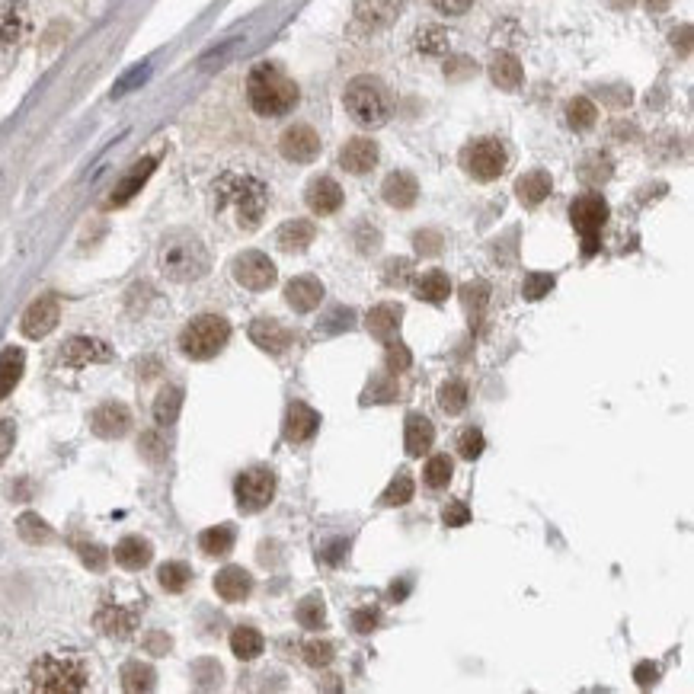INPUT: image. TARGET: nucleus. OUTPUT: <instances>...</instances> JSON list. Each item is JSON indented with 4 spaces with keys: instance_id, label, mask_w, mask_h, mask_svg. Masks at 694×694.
<instances>
[{
    "instance_id": "0eeeda50",
    "label": "nucleus",
    "mask_w": 694,
    "mask_h": 694,
    "mask_svg": "<svg viewBox=\"0 0 694 694\" xmlns=\"http://www.w3.org/2000/svg\"><path fill=\"white\" fill-rule=\"evenodd\" d=\"M570 221H573L576 234L583 237V253L592 256L599 250L602 228L608 224V202L602 196H595V192H586V196H579L570 205Z\"/></svg>"
},
{
    "instance_id": "680f3d73",
    "label": "nucleus",
    "mask_w": 694,
    "mask_h": 694,
    "mask_svg": "<svg viewBox=\"0 0 694 694\" xmlns=\"http://www.w3.org/2000/svg\"><path fill=\"white\" fill-rule=\"evenodd\" d=\"M397 394V387L394 384H387L384 378H375L368 387V400H391Z\"/></svg>"
},
{
    "instance_id": "7c9ffc66",
    "label": "nucleus",
    "mask_w": 694,
    "mask_h": 694,
    "mask_svg": "<svg viewBox=\"0 0 694 694\" xmlns=\"http://www.w3.org/2000/svg\"><path fill=\"white\" fill-rule=\"evenodd\" d=\"M490 77H493V84L499 90H519L522 87V80H525V71H522V64L515 55H496L490 61Z\"/></svg>"
},
{
    "instance_id": "b1692460",
    "label": "nucleus",
    "mask_w": 694,
    "mask_h": 694,
    "mask_svg": "<svg viewBox=\"0 0 694 694\" xmlns=\"http://www.w3.org/2000/svg\"><path fill=\"white\" fill-rule=\"evenodd\" d=\"M253 589V579L244 567H224L215 576V592L221 595L224 602H244Z\"/></svg>"
},
{
    "instance_id": "cd10ccee",
    "label": "nucleus",
    "mask_w": 694,
    "mask_h": 694,
    "mask_svg": "<svg viewBox=\"0 0 694 694\" xmlns=\"http://www.w3.org/2000/svg\"><path fill=\"white\" fill-rule=\"evenodd\" d=\"M551 186H554L551 176H547L544 170H531V173L519 176V183H515V196H519L522 205L535 208L551 196Z\"/></svg>"
},
{
    "instance_id": "37998d69",
    "label": "nucleus",
    "mask_w": 694,
    "mask_h": 694,
    "mask_svg": "<svg viewBox=\"0 0 694 694\" xmlns=\"http://www.w3.org/2000/svg\"><path fill=\"white\" fill-rule=\"evenodd\" d=\"M16 528H20V538L29 541V544H48V541H52V528H48L39 515H32V512L20 515Z\"/></svg>"
},
{
    "instance_id": "bb28decb",
    "label": "nucleus",
    "mask_w": 694,
    "mask_h": 694,
    "mask_svg": "<svg viewBox=\"0 0 694 694\" xmlns=\"http://www.w3.org/2000/svg\"><path fill=\"white\" fill-rule=\"evenodd\" d=\"M314 237H317V228L311 221H304V218H295V221H288L279 228L276 234V244L288 253H301V250H308L314 244Z\"/></svg>"
},
{
    "instance_id": "f3484780",
    "label": "nucleus",
    "mask_w": 694,
    "mask_h": 694,
    "mask_svg": "<svg viewBox=\"0 0 694 694\" xmlns=\"http://www.w3.org/2000/svg\"><path fill=\"white\" fill-rule=\"evenodd\" d=\"M250 340L260 346L263 352L279 355V352H285L288 346H292L295 333L288 327H282L276 317H260V320H253V324H250Z\"/></svg>"
},
{
    "instance_id": "c03bdc74",
    "label": "nucleus",
    "mask_w": 694,
    "mask_h": 694,
    "mask_svg": "<svg viewBox=\"0 0 694 694\" xmlns=\"http://www.w3.org/2000/svg\"><path fill=\"white\" fill-rule=\"evenodd\" d=\"M410 499H413V477L400 471V474L391 480V487L384 490L381 503H384V506H403V503H410Z\"/></svg>"
},
{
    "instance_id": "f8f14e48",
    "label": "nucleus",
    "mask_w": 694,
    "mask_h": 694,
    "mask_svg": "<svg viewBox=\"0 0 694 694\" xmlns=\"http://www.w3.org/2000/svg\"><path fill=\"white\" fill-rule=\"evenodd\" d=\"M407 7V0H355V26L378 32L387 29Z\"/></svg>"
},
{
    "instance_id": "9b49d317",
    "label": "nucleus",
    "mask_w": 694,
    "mask_h": 694,
    "mask_svg": "<svg viewBox=\"0 0 694 694\" xmlns=\"http://www.w3.org/2000/svg\"><path fill=\"white\" fill-rule=\"evenodd\" d=\"M58 317H61L58 298L55 295H42L39 301L29 304V311L23 314L20 330H23V336H29V340H45V336L58 327Z\"/></svg>"
},
{
    "instance_id": "4c0bfd02",
    "label": "nucleus",
    "mask_w": 694,
    "mask_h": 694,
    "mask_svg": "<svg viewBox=\"0 0 694 694\" xmlns=\"http://www.w3.org/2000/svg\"><path fill=\"white\" fill-rule=\"evenodd\" d=\"M439 407H442L448 416L464 413V407H467V384L458 381V378L445 381V384L439 387Z\"/></svg>"
},
{
    "instance_id": "a878e982",
    "label": "nucleus",
    "mask_w": 694,
    "mask_h": 694,
    "mask_svg": "<svg viewBox=\"0 0 694 694\" xmlns=\"http://www.w3.org/2000/svg\"><path fill=\"white\" fill-rule=\"evenodd\" d=\"M435 442V429L423 413H410L407 416V432H403V445H407V455L419 458L426 455Z\"/></svg>"
},
{
    "instance_id": "4be33fe9",
    "label": "nucleus",
    "mask_w": 694,
    "mask_h": 694,
    "mask_svg": "<svg viewBox=\"0 0 694 694\" xmlns=\"http://www.w3.org/2000/svg\"><path fill=\"white\" fill-rule=\"evenodd\" d=\"M308 205H311V212L317 215H333L336 208L343 205V189L336 180H330V176H317V180H311L308 186Z\"/></svg>"
},
{
    "instance_id": "a19ab883",
    "label": "nucleus",
    "mask_w": 694,
    "mask_h": 694,
    "mask_svg": "<svg viewBox=\"0 0 694 694\" xmlns=\"http://www.w3.org/2000/svg\"><path fill=\"white\" fill-rule=\"evenodd\" d=\"M157 579H160V586H164L167 592H183L189 586V579H192V570L180 560H170V563H164V567L157 570Z\"/></svg>"
},
{
    "instance_id": "1a4fd4ad",
    "label": "nucleus",
    "mask_w": 694,
    "mask_h": 694,
    "mask_svg": "<svg viewBox=\"0 0 694 694\" xmlns=\"http://www.w3.org/2000/svg\"><path fill=\"white\" fill-rule=\"evenodd\" d=\"M234 496H237L240 512H260V509H266L272 503V496H276V474L263 471V467L240 474L237 483H234Z\"/></svg>"
},
{
    "instance_id": "c85d7f7f",
    "label": "nucleus",
    "mask_w": 694,
    "mask_h": 694,
    "mask_svg": "<svg viewBox=\"0 0 694 694\" xmlns=\"http://www.w3.org/2000/svg\"><path fill=\"white\" fill-rule=\"evenodd\" d=\"M23 368H26V355L20 346H7L0 352V400L13 394V387L23 378Z\"/></svg>"
},
{
    "instance_id": "9d476101",
    "label": "nucleus",
    "mask_w": 694,
    "mask_h": 694,
    "mask_svg": "<svg viewBox=\"0 0 694 694\" xmlns=\"http://www.w3.org/2000/svg\"><path fill=\"white\" fill-rule=\"evenodd\" d=\"M234 279L237 285L250 288V292H266L276 282V263L260 250H247L234 260Z\"/></svg>"
},
{
    "instance_id": "de8ad7c7",
    "label": "nucleus",
    "mask_w": 694,
    "mask_h": 694,
    "mask_svg": "<svg viewBox=\"0 0 694 694\" xmlns=\"http://www.w3.org/2000/svg\"><path fill=\"white\" fill-rule=\"evenodd\" d=\"M551 288H554V276H547V272H528L522 295H525V301H538L544 295H551Z\"/></svg>"
},
{
    "instance_id": "0e129e2a",
    "label": "nucleus",
    "mask_w": 694,
    "mask_h": 694,
    "mask_svg": "<svg viewBox=\"0 0 694 694\" xmlns=\"http://www.w3.org/2000/svg\"><path fill=\"white\" fill-rule=\"evenodd\" d=\"M346 551H349V544L346 541H333L327 551H324V560L327 563H340L343 557H346Z\"/></svg>"
},
{
    "instance_id": "412c9836",
    "label": "nucleus",
    "mask_w": 694,
    "mask_h": 694,
    "mask_svg": "<svg viewBox=\"0 0 694 694\" xmlns=\"http://www.w3.org/2000/svg\"><path fill=\"white\" fill-rule=\"evenodd\" d=\"M320 426V416L308 407V403H292L285 413V439L288 442H308Z\"/></svg>"
},
{
    "instance_id": "f03ea898",
    "label": "nucleus",
    "mask_w": 694,
    "mask_h": 694,
    "mask_svg": "<svg viewBox=\"0 0 694 694\" xmlns=\"http://www.w3.org/2000/svg\"><path fill=\"white\" fill-rule=\"evenodd\" d=\"M247 100L253 112H260L266 119L288 116L298 106V84L288 77L279 64H256L247 77Z\"/></svg>"
},
{
    "instance_id": "8fccbe9b",
    "label": "nucleus",
    "mask_w": 694,
    "mask_h": 694,
    "mask_svg": "<svg viewBox=\"0 0 694 694\" xmlns=\"http://www.w3.org/2000/svg\"><path fill=\"white\" fill-rule=\"evenodd\" d=\"M384 365H387V371H391V375H397V371H407L410 365H413V355H410V349L403 346V343H387V352H384Z\"/></svg>"
},
{
    "instance_id": "ddd939ff",
    "label": "nucleus",
    "mask_w": 694,
    "mask_h": 694,
    "mask_svg": "<svg viewBox=\"0 0 694 694\" xmlns=\"http://www.w3.org/2000/svg\"><path fill=\"white\" fill-rule=\"evenodd\" d=\"M279 151L285 160H292V164H311L320 154V138L311 125H292V128H285Z\"/></svg>"
},
{
    "instance_id": "bf43d9fd",
    "label": "nucleus",
    "mask_w": 694,
    "mask_h": 694,
    "mask_svg": "<svg viewBox=\"0 0 694 694\" xmlns=\"http://www.w3.org/2000/svg\"><path fill=\"white\" fill-rule=\"evenodd\" d=\"M435 4V10L439 13H448V16H461V13H467L471 10V4L474 0H432Z\"/></svg>"
},
{
    "instance_id": "dca6fc26",
    "label": "nucleus",
    "mask_w": 694,
    "mask_h": 694,
    "mask_svg": "<svg viewBox=\"0 0 694 694\" xmlns=\"http://www.w3.org/2000/svg\"><path fill=\"white\" fill-rule=\"evenodd\" d=\"M90 426L100 439H122L132 426V413H128L125 403H103V407L93 410Z\"/></svg>"
},
{
    "instance_id": "58836bf2",
    "label": "nucleus",
    "mask_w": 694,
    "mask_h": 694,
    "mask_svg": "<svg viewBox=\"0 0 694 694\" xmlns=\"http://www.w3.org/2000/svg\"><path fill=\"white\" fill-rule=\"evenodd\" d=\"M595 119H599V109H595L592 100H586V96H576V100H570V106H567L570 128H576V132H589V128L595 125Z\"/></svg>"
},
{
    "instance_id": "4d7b16f0",
    "label": "nucleus",
    "mask_w": 694,
    "mask_h": 694,
    "mask_svg": "<svg viewBox=\"0 0 694 694\" xmlns=\"http://www.w3.org/2000/svg\"><path fill=\"white\" fill-rule=\"evenodd\" d=\"M13 442H16V426H13V419H0V464L7 461Z\"/></svg>"
},
{
    "instance_id": "ea45409f",
    "label": "nucleus",
    "mask_w": 694,
    "mask_h": 694,
    "mask_svg": "<svg viewBox=\"0 0 694 694\" xmlns=\"http://www.w3.org/2000/svg\"><path fill=\"white\" fill-rule=\"evenodd\" d=\"M154 669L144 663H125L122 666V688L125 691H151L154 688Z\"/></svg>"
},
{
    "instance_id": "473e14b6",
    "label": "nucleus",
    "mask_w": 694,
    "mask_h": 694,
    "mask_svg": "<svg viewBox=\"0 0 694 694\" xmlns=\"http://www.w3.org/2000/svg\"><path fill=\"white\" fill-rule=\"evenodd\" d=\"M451 295V282L442 269H429L416 279V298L429 304H442Z\"/></svg>"
},
{
    "instance_id": "6e6552de",
    "label": "nucleus",
    "mask_w": 694,
    "mask_h": 694,
    "mask_svg": "<svg viewBox=\"0 0 694 694\" xmlns=\"http://www.w3.org/2000/svg\"><path fill=\"white\" fill-rule=\"evenodd\" d=\"M506 167H509V154L496 138H480L464 151V170L471 173L474 180L490 183L496 176H503Z\"/></svg>"
},
{
    "instance_id": "09e8293b",
    "label": "nucleus",
    "mask_w": 694,
    "mask_h": 694,
    "mask_svg": "<svg viewBox=\"0 0 694 694\" xmlns=\"http://www.w3.org/2000/svg\"><path fill=\"white\" fill-rule=\"evenodd\" d=\"M483 448H487V442H483V432L480 429H464L458 435V451H461V458L464 461H477L483 455Z\"/></svg>"
},
{
    "instance_id": "6e6d98bb",
    "label": "nucleus",
    "mask_w": 694,
    "mask_h": 694,
    "mask_svg": "<svg viewBox=\"0 0 694 694\" xmlns=\"http://www.w3.org/2000/svg\"><path fill=\"white\" fill-rule=\"evenodd\" d=\"M442 519H445V525H448V528H461V525L471 522V509H467V506L461 503V499H455V503H448V506H445Z\"/></svg>"
},
{
    "instance_id": "6ab92c4d",
    "label": "nucleus",
    "mask_w": 694,
    "mask_h": 694,
    "mask_svg": "<svg viewBox=\"0 0 694 694\" xmlns=\"http://www.w3.org/2000/svg\"><path fill=\"white\" fill-rule=\"evenodd\" d=\"M96 627L106 634V637H116V640H125L135 634L138 627V611L132 608H122V605H103L100 611H96Z\"/></svg>"
},
{
    "instance_id": "13d9d810",
    "label": "nucleus",
    "mask_w": 694,
    "mask_h": 694,
    "mask_svg": "<svg viewBox=\"0 0 694 694\" xmlns=\"http://www.w3.org/2000/svg\"><path fill=\"white\" fill-rule=\"evenodd\" d=\"M352 627L359 634H371L378 627V611H371V608H362V611H355L352 615Z\"/></svg>"
},
{
    "instance_id": "f257e3e1",
    "label": "nucleus",
    "mask_w": 694,
    "mask_h": 694,
    "mask_svg": "<svg viewBox=\"0 0 694 694\" xmlns=\"http://www.w3.org/2000/svg\"><path fill=\"white\" fill-rule=\"evenodd\" d=\"M212 208L215 215H231L240 231H253L260 228L269 208V189L263 180H256L250 173L228 170L212 186Z\"/></svg>"
},
{
    "instance_id": "603ef678",
    "label": "nucleus",
    "mask_w": 694,
    "mask_h": 694,
    "mask_svg": "<svg viewBox=\"0 0 694 694\" xmlns=\"http://www.w3.org/2000/svg\"><path fill=\"white\" fill-rule=\"evenodd\" d=\"M295 615H298V621H301V627H311V631H314V627H324V605H320L317 599H304L301 605H298V611H295Z\"/></svg>"
},
{
    "instance_id": "5701e85b",
    "label": "nucleus",
    "mask_w": 694,
    "mask_h": 694,
    "mask_svg": "<svg viewBox=\"0 0 694 694\" xmlns=\"http://www.w3.org/2000/svg\"><path fill=\"white\" fill-rule=\"evenodd\" d=\"M400 317H403V308L400 304H378V308H371L368 317H365V327L368 333L375 336V340L381 343H391L394 333L400 330Z\"/></svg>"
},
{
    "instance_id": "393cba45",
    "label": "nucleus",
    "mask_w": 694,
    "mask_h": 694,
    "mask_svg": "<svg viewBox=\"0 0 694 694\" xmlns=\"http://www.w3.org/2000/svg\"><path fill=\"white\" fill-rule=\"evenodd\" d=\"M381 192H384V202H387V205H394V208H410V205L416 202V196H419V183H416V176L397 170V173H391V176L384 180Z\"/></svg>"
},
{
    "instance_id": "a211bd4d",
    "label": "nucleus",
    "mask_w": 694,
    "mask_h": 694,
    "mask_svg": "<svg viewBox=\"0 0 694 694\" xmlns=\"http://www.w3.org/2000/svg\"><path fill=\"white\" fill-rule=\"evenodd\" d=\"M285 301L295 314H311L320 308V301H324V285L314 276H298L285 285Z\"/></svg>"
},
{
    "instance_id": "c9c22d12",
    "label": "nucleus",
    "mask_w": 694,
    "mask_h": 694,
    "mask_svg": "<svg viewBox=\"0 0 694 694\" xmlns=\"http://www.w3.org/2000/svg\"><path fill=\"white\" fill-rule=\"evenodd\" d=\"M199 547L208 557H224L234 547V528L231 525H215L199 535Z\"/></svg>"
},
{
    "instance_id": "2f4dec72",
    "label": "nucleus",
    "mask_w": 694,
    "mask_h": 694,
    "mask_svg": "<svg viewBox=\"0 0 694 694\" xmlns=\"http://www.w3.org/2000/svg\"><path fill=\"white\" fill-rule=\"evenodd\" d=\"M413 48L419 55H426V58H442V55H448L451 39H448V32L442 26H423V29H416Z\"/></svg>"
},
{
    "instance_id": "20e7f679",
    "label": "nucleus",
    "mask_w": 694,
    "mask_h": 694,
    "mask_svg": "<svg viewBox=\"0 0 694 694\" xmlns=\"http://www.w3.org/2000/svg\"><path fill=\"white\" fill-rule=\"evenodd\" d=\"M29 688L42 694H77L87 688V666L74 653H45L29 669Z\"/></svg>"
},
{
    "instance_id": "79ce46f5",
    "label": "nucleus",
    "mask_w": 694,
    "mask_h": 694,
    "mask_svg": "<svg viewBox=\"0 0 694 694\" xmlns=\"http://www.w3.org/2000/svg\"><path fill=\"white\" fill-rule=\"evenodd\" d=\"M451 474H455V467H451V458L448 455H435L429 458L426 471H423V480L429 490H445L451 483Z\"/></svg>"
},
{
    "instance_id": "4468645a",
    "label": "nucleus",
    "mask_w": 694,
    "mask_h": 694,
    "mask_svg": "<svg viewBox=\"0 0 694 694\" xmlns=\"http://www.w3.org/2000/svg\"><path fill=\"white\" fill-rule=\"evenodd\" d=\"M29 10L23 0H0V52L20 45L29 32Z\"/></svg>"
},
{
    "instance_id": "f704fd0d",
    "label": "nucleus",
    "mask_w": 694,
    "mask_h": 694,
    "mask_svg": "<svg viewBox=\"0 0 694 694\" xmlns=\"http://www.w3.org/2000/svg\"><path fill=\"white\" fill-rule=\"evenodd\" d=\"M180 410H183V391L180 387H164L154 400V419L160 426H173Z\"/></svg>"
},
{
    "instance_id": "49530a36",
    "label": "nucleus",
    "mask_w": 694,
    "mask_h": 694,
    "mask_svg": "<svg viewBox=\"0 0 694 694\" xmlns=\"http://www.w3.org/2000/svg\"><path fill=\"white\" fill-rule=\"evenodd\" d=\"M381 276H384V282L391 285V288H403V285L413 282V263L403 260V256H397V260H387Z\"/></svg>"
},
{
    "instance_id": "7ed1b4c3",
    "label": "nucleus",
    "mask_w": 694,
    "mask_h": 694,
    "mask_svg": "<svg viewBox=\"0 0 694 694\" xmlns=\"http://www.w3.org/2000/svg\"><path fill=\"white\" fill-rule=\"evenodd\" d=\"M157 266L170 282H196L208 272V250L196 234L176 231L160 244Z\"/></svg>"
},
{
    "instance_id": "423d86ee",
    "label": "nucleus",
    "mask_w": 694,
    "mask_h": 694,
    "mask_svg": "<svg viewBox=\"0 0 694 694\" xmlns=\"http://www.w3.org/2000/svg\"><path fill=\"white\" fill-rule=\"evenodd\" d=\"M231 340V324L218 314H202L196 320H189V327L180 333V349L183 355L196 362H205L218 355Z\"/></svg>"
},
{
    "instance_id": "c756f323",
    "label": "nucleus",
    "mask_w": 694,
    "mask_h": 694,
    "mask_svg": "<svg viewBox=\"0 0 694 694\" xmlns=\"http://www.w3.org/2000/svg\"><path fill=\"white\" fill-rule=\"evenodd\" d=\"M154 551H151V544L144 541V538H122L116 544V563L122 570H144L151 563Z\"/></svg>"
},
{
    "instance_id": "a18cd8bd",
    "label": "nucleus",
    "mask_w": 694,
    "mask_h": 694,
    "mask_svg": "<svg viewBox=\"0 0 694 694\" xmlns=\"http://www.w3.org/2000/svg\"><path fill=\"white\" fill-rule=\"evenodd\" d=\"M461 301H464V308L471 311L474 317H480L483 308H487V301H490L487 282H467V285L461 288Z\"/></svg>"
},
{
    "instance_id": "e433bc0d",
    "label": "nucleus",
    "mask_w": 694,
    "mask_h": 694,
    "mask_svg": "<svg viewBox=\"0 0 694 694\" xmlns=\"http://www.w3.org/2000/svg\"><path fill=\"white\" fill-rule=\"evenodd\" d=\"M231 650H234L237 659L250 663V659H256L263 653V634L253 631V627H237V631L231 634Z\"/></svg>"
},
{
    "instance_id": "864d4df0",
    "label": "nucleus",
    "mask_w": 694,
    "mask_h": 694,
    "mask_svg": "<svg viewBox=\"0 0 694 694\" xmlns=\"http://www.w3.org/2000/svg\"><path fill=\"white\" fill-rule=\"evenodd\" d=\"M77 554H80V560H84L90 570H96V573L106 570V551H103L100 544H80Z\"/></svg>"
},
{
    "instance_id": "e2e57ef3",
    "label": "nucleus",
    "mask_w": 694,
    "mask_h": 694,
    "mask_svg": "<svg viewBox=\"0 0 694 694\" xmlns=\"http://www.w3.org/2000/svg\"><path fill=\"white\" fill-rule=\"evenodd\" d=\"M634 679H637L640 688H650V685H656V679H659V669H656L653 663H640V666L634 669Z\"/></svg>"
},
{
    "instance_id": "39448f33",
    "label": "nucleus",
    "mask_w": 694,
    "mask_h": 694,
    "mask_svg": "<svg viewBox=\"0 0 694 694\" xmlns=\"http://www.w3.org/2000/svg\"><path fill=\"white\" fill-rule=\"evenodd\" d=\"M346 112L352 116L355 125L362 128H381L391 119V93L375 77H355L346 87Z\"/></svg>"
},
{
    "instance_id": "3c124183",
    "label": "nucleus",
    "mask_w": 694,
    "mask_h": 694,
    "mask_svg": "<svg viewBox=\"0 0 694 694\" xmlns=\"http://www.w3.org/2000/svg\"><path fill=\"white\" fill-rule=\"evenodd\" d=\"M304 663L320 669V666H330L333 663V647L327 640H311V643H304Z\"/></svg>"
},
{
    "instance_id": "5fc2aeb1",
    "label": "nucleus",
    "mask_w": 694,
    "mask_h": 694,
    "mask_svg": "<svg viewBox=\"0 0 694 694\" xmlns=\"http://www.w3.org/2000/svg\"><path fill=\"white\" fill-rule=\"evenodd\" d=\"M589 164H592L595 170H579V173H583L586 183H602V180H608V176H611V164H608L605 154H592Z\"/></svg>"
},
{
    "instance_id": "052dcab7",
    "label": "nucleus",
    "mask_w": 694,
    "mask_h": 694,
    "mask_svg": "<svg viewBox=\"0 0 694 694\" xmlns=\"http://www.w3.org/2000/svg\"><path fill=\"white\" fill-rule=\"evenodd\" d=\"M439 244H442V237H439V234H432V231H426V234L419 231V234H416V250H419V253H426V256L439 253V250H442Z\"/></svg>"
},
{
    "instance_id": "aec40b11",
    "label": "nucleus",
    "mask_w": 694,
    "mask_h": 694,
    "mask_svg": "<svg viewBox=\"0 0 694 694\" xmlns=\"http://www.w3.org/2000/svg\"><path fill=\"white\" fill-rule=\"evenodd\" d=\"M340 164H343V170H349L355 176L375 170V164H378V144L371 141V138H352V141H346L343 151H340Z\"/></svg>"
},
{
    "instance_id": "72a5a7b5",
    "label": "nucleus",
    "mask_w": 694,
    "mask_h": 694,
    "mask_svg": "<svg viewBox=\"0 0 694 694\" xmlns=\"http://www.w3.org/2000/svg\"><path fill=\"white\" fill-rule=\"evenodd\" d=\"M154 167H157V157H148V160H141V164L125 176V180L116 186V192H112V205H125L128 199L135 196V192L148 183V176L154 173Z\"/></svg>"
},
{
    "instance_id": "2eb2a0df",
    "label": "nucleus",
    "mask_w": 694,
    "mask_h": 694,
    "mask_svg": "<svg viewBox=\"0 0 694 694\" xmlns=\"http://www.w3.org/2000/svg\"><path fill=\"white\" fill-rule=\"evenodd\" d=\"M112 359V349L103 340H90V336H71L61 349V365L68 368H87Z\"/></svg>"
}]
</instances>
